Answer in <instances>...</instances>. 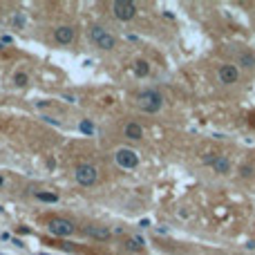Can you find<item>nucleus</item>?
Returning <instances> with one entry per match:
<instances>
[{
  "label": "nucleus",
  "mask_w": 255,
  "mask_h": 255,
  "mask_svg": "<svg viewBox=\"0 0 255 255\" xmlns=\"http://www.w3.org/2000/svg\"><path fill=\"white\" fill-rule=\"evenodd\" d=\"M163 106V97L157 92V90H143V92L136 94V108L141 112H148V115H154L159 112Z\"/></svg>",
  "instance_id": "nucleus-1"
},
{
  "label": "nucleus",
  "mask_w": 255,
  "mask_h": 255,
  "mask_svg": "<svg viewBox=\"0 0 255 255\" xmlns=\"http://www.w3.org/2000/svg\"><path fill=\"white\" fill-rule=\"evenodd\" d=\"M45 226H47V231L52 235H56V238H70V235H74V231H76L74 222L65 220V217H49Z\"/></svg>",
  "instance_id": "nucleus-2"
},
{
  "label": "nucleus",
  "mask_w": 255,
  "mask_h": 255,
  "mask_svg": "<svg viewBox=\"0 0 255 255\" xmlns=\"http://www.w3.org/2000/svg\"><path fill=\"white\" fill-rule=\"evenodd\" d=\"M74 177L81 186H94L99 179V168L94 163H81V166H76Z\"/></svg>",
  "instance_id": "nucleus-3"
},
{
  "label": "nucleus",
  "mask_w": 255,
  "mask_h": 255,
  "mask_svg": "<svg viewBox=\"0 0 255 255\" xmlns=\"http://www.w3.org/2000/svg\"><path fill=\"white\" fill-rule=\"evenodd\" d=\"M112 13H115V18L128 22L136 16V4L130 2V0H115L112 2Z\"/></svg>",
  "instance_id": "nucleus-4"
},
{
  "label": "nucleus",
  "mask_w": 255,
  "mask_h": 255,
  "mask_svg": "<svg viewBox=\"0 0 255 255\" xmlns=\"http://www.w3.org/2000/svg\"><path fill=\"white\" fill-rule=\"evenodd\" d=\"M115 159H117V166L126 168V170H134L139 166V154L130 148H119L115 152Z\"/></svg>",
  "instance_id": "nucleus-5"
},
{
  "label": "nucleus",
  "mask_w": 255,
  "mask_h": 255,
  "mask_svg": "<svg viewBox=\"0 0 255 255\" xmlns=\"http://www.w3.org/2000/svg\"><path fill=\"white\" fill-rule=\"evenodd\" d=\"M217 79L224 85H233V83H238V79H240V70L235 65H222L220 72H217Z\"/></svg>",
  "instance_id": "nucleus-6"
},
{
  "label": "nucleus",
  "mask_w": 255,
  "mask_h": 255,
  "mask_svg": "<svg viewBox=\"0 0 255 255\" xmlns=\"http://www.w3.org/2000/svg\"><path fill=\"white\" fill-rule=\"evenodd\" d=\"M54 40H56L58 45H70L72 40H74V27L70 25H61L54 29Z\"/></svg>",
  "instance_id": "nucleus-7"
},
{
  "label": "nucleus",
  "mask_w": 255,
  "mask_h": 255,
  "mask_svg": "<svg viewBox=\"0 0 255 255\" xmlns=\"http://www.w3.org/2000/svg\"><path fill=\"white\" fill-rule=\"evenodd\" d=\"M85 235L92 240H101V242H106V240H110L112 231L106 229V226H97V224H88L85 226Z\"/></svg>",
  "instance_id": "nucleus-8"
},
{
  "label": "nucleus",
  "mask_w": 255,
  "mask_h": 255,
  "mask_svg": "<svg viewBox=\"0 0 255 255\" xmlns=\"http://www.w3.org/2000/svg\"><path fill=\"white\" fill-rule=\"evenodd\" d=\"M124 136L130 139V141L143 139V128H141L139 124H134V121H130V124H126V128H124Z\"/></svg>",
  "instance_id": "nucleus-9"
},
{
  "label": "nucleus",
  "mask_w": 255,
  "mask_h": 255,
  "mask_svg": "<svg viewBox=\"0 0 255 255\" xmlns=\"http://www.w3.org/2000/svg\"><path fill=\"white\" fill-rule=\"evenodd\" d=\"M213 170H215L217 175H226V172L231 170V161L224 157V154H217L215 161H213Z\"/></svg>",
  "instance_id": "nucleus-10"
},
{
  "label": "nucleus",
  "mask_w": 255,
  "mask_h": 255,
  "mask_svg": "<svg viewBox=\"0 0 255 255\" xmlns=\"http://www.w3.org/2000/svg\"><path fill=\"white\" fill-rule=\"evenodd\" d=\"M238 63L244 67V70H253L255 67V54L253 52H242L238 56Z\"/></svg>",
  "instance_id": "nucleus-11"
},
{
  "label": "nucleus",
  "mask_w": 255,
  "mask_h": 255,
  "mask_svg": "<svg viewBox=\"0 0 255 255\" xmlns=\"http://www.w3.org/2000/svg\"><path fill=\"white\" fill-rule=\"evenodd\" d=\"M132 70H134V76H139V79H145V76L150 74V65L148 61H134V65H132Z\"/></svg>",
  "instance_id": "nucleus-12"
},
{
  "label": "nucleus",
  "mask_w": 255,
  "mask_h": 255,
  "mask_svg": "<svg viewBox=\"0 0 255 255\" xmlns=\"http://www.w3.org/2000/svg\"><path fill=\"white\" fill-rule=\"evenodd\" d=\"M97 45L101 49H106V52H110V49H115L117 47V38L112 34H106V36H101V38L97 40Z\"/></svg>",
  "instance_id": "nucleus-13"
},
{
  "label": "nucleus",
  "mask_w": 255,
  "mask_h": 255,
  "mask_svg": "<svg viewBox=\"0 0 255 255\" xmlns=\"http://www.w3.org/2000/svg\"><path fill=\"white\" fill-rule=\"evenodd\" d=\"M126 249L128 251H141V249H143V240H141L139 235H134V238L126 240Z\"/></svg>",
  "instance_id": "nucleus-14"
},
{
  "label": "nucleus",
  "mask_w": 255,
  "mask_h": 255,
  "mask_svg": "<svg viewBox=\"0 0 255 255\" xmlns=\"http://www.w3.org/2000/svg\"><path fill=\"white\" fill-rule=\"evenodd\" d=\"M34 197H36V199H40V202H49V204L58 202V195H56V193H43V190H36Z\"/></svg>",
  "instance_id": "nucleus-15"
},
{
  "label": "nucleus",
  "mask_w": 255,
  "mask_h": 255,
  "mask_svg": "<svg viewBox=\"0 0 255 255\" xmlns=\"http://www.w3.org/2000/svg\"><path fill=\"white\" fill-rule=\"evenodd\" d=\"M13 83H16L18 88H25V85L29 83V76H27L25 72H16V74H13Z\"/></svg>",
  "instance_id": "nucleus-16"
},
{
  "label": "nucleus",
  "mask_w": 255,
  "mask_h": 255,
  "mask_svg": "<svg viewBox=\"0 0 255 255\" xmlns=\"http://www.w3.org/2000/svg\"><path fill=\"white\" fill-rule=\"evenodd\" d=\"M108 34V31L106 29H103V27H92V29H90V38H92V43H97V40L99 38H101V36H106Z\"/></svg>",
  "instance_id": "nucleus-17"
},
{
  "label": "nucleus",
  "mask_w": 255,
  "mask_h": 255,
  "mask_svg": "<svg viewBox=\"0 0 255 255\" xmlns=\"http://www.w3.org/2000/svg\"><path fill=\"white\" fill-rule=\"evenodd\" d=\"M79 130H81V132H85V134H94V126L90 124V121H81Z\"/></svg>",
  "instance_id": "nucleus-18"
},
{
  "label": "nucleus",
  "mask_w": 255,
  "mask_h": 255,
  "mask_svg": "<svg viewBox=\"0 0 255 255\" xmlns=\"http://www.w3.org/2000/svg\"><path fill=\"white\" fill-rule=\"evenodd\" d=\"M13 22H16V27H22V25H25V16H22V11H16V13H13Z\"/></svg>",
  "instance_id": "nucleus-19"
},
{
  "label": "nucleus",
  "mask_w": 255,
  "mask_h": 255,
  "mask_svg": "<svg viewBox=\"0 0 255 255\" xmlns=\"http://www.w3.org/2000/svg\"><path fill=\"white\" fill-rule=\"evenodd\" d=\"M253 170H255L253 166H242V168H240V175H242V177H251Z\"/></svg>",
  "instance_id": "nucleus-20"
},
{
  "label": "nucleus",
  "mask_w": 255,
  "mask_h": 255,
  "mask_svg": "<svg viewBox=\"0 0 255 255\" xmlns=\"http://www.w3.org/2000/svg\"><path fill=\"white\" fill-rule=\"evenodd\" d=\"M215 157H217L215 152H208V154H204V157H202V161H204V163H208V166H213V161H215Z\"/></svg>",
  "instance_id": "nucleus-21"
},
{
  "label": "nucleus",
  "mask_w": 255,
  "mask_h": 255,
  "mask_svg": "<svg viewBox=\"0 0 255 255\" xmlns=\"http://www.w3.org/2000/svg\"><path fill=\"white\" fill-rule=\"evenodd\" d=\"M0 43H2V45H11V43H13V38H11V36L4 34V36H0Z\"/></svg>",
  "instance_id": "nucleus-22"
},
{
  "label": "nucleus",
  "mask_w": 255,
  "mask_h": 255,
  "mask_svg": "<svg viewBox=\"0 0 255 255\" xmlns=\"http://www.w3.org/2000/svg\"><path fill=\"white\" fill-rule=\"evenodd\" d=\"M63 101H67V103H76V97H74V94H63Z\"/></svg>",
  "instance_id": "nucleus-23"
},
{
  "label": "nucleus",
  "mask_w": 255,
  "mask_h": 255,
  "mask_svg": "<svg viewBox=\"0 0 255 255\" xmlns=\"http://www.w3.org/2000/svg\"><path fill=\"white\" fill-rule=\"evenodd\" d=\"M45 121H47V124H52V126H58V121L56 119H52V117H43Z\"/></svg>",
  "instance_id": "nucleus-24"
},
{
  "label": "nucleus",
  "mask_w": 255,
  "mask_h": 255,
  "mask_svg": "<svg viewBox=\"0 0 255 255\" xmlns=\"http://www.w3.org/2000/svg\"><path fill=\"white\" fill-rule=\"evenodd\" d=\"M139 226H141V229H148L150 222H148V220H141V224H139Z\"/></svg>",
  "instance_id": "nucleus-25"
},
{
  "label": "nucleus",
  "mask_w": 255,
  "mask_h": 255,
  "mask_svg": "<svg viewBox=\"0 0 255 255\" xmlns=\"http://www.w3.org/2000/svg\"><path fill=\"white\" fill-rule=\"evenodd\" d=\"M0 186H4V177H0Z\"/></svg>",
  "instance_id": "nucleus-26"
},
{
  "label": "nucleus",
  "mask_w": 255,
  "mask_h": 255,
  "mask_svg": "<svg viewBox=\"0 0 255 255\" xmlns=\"http://www.w3.org/2000/svg\"><path fill=\"white\" fill-rule=\"evenodd\" d=\"M0 49H4V45H2V43H0Z\"/></svg>",
  "instance_id": "nucleus-27"
}]
</instances>
